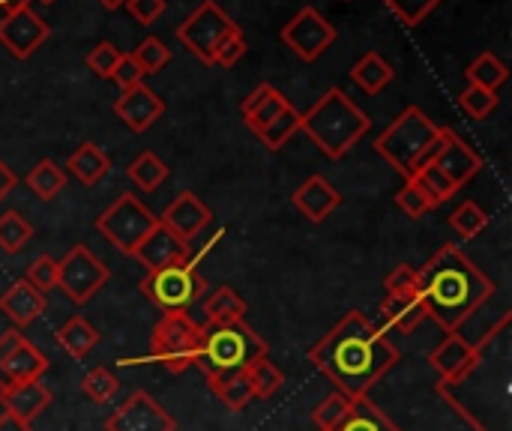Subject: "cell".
Wrapping results in <instances>:
<instances>
[{
    "mask_svg": "<svg viewBox=\"0 0 512 431\" xmlns=\"http://www.w3.org/2000/svg\"><path fill=\"white\" fill-rule=\"evenodd\" d=\"M399 357V348L363 312H348L309 348L312 366L345 399H366L399 366Z\"/></svg>",
    "mask_w": 512,
    "mask_h": 431,
    "instance_id": "1",
    "label": "cell"
},
{
    "mask_svg": "<svg viewBox=\"0 0 512 431\" xmlns=\"http://www.w3.org/2000/svg\"><path fill=\"white\" fill-rule=\"evenodd\" d=\"M495 282L453 243L441 246L420 270V300L426 318H432L447 336L459 333L462 324L489 306Z\"/></svg>",
    "mask_w": 512,
    "mask_h": 431,
    "instance_id": "2",
    "label": "cell"
},
{
    "mask_svg": "<svg viewBox=\"0 0 512 431\" xmlns=\"http://www.w3.org/2000/svg\"><path fill=\"white\" fill-rule=\"evenodd\" d=\"M369 126V114L342 87H327L321 99L300 117V129L327 159H342L345 153H351V147L369 132Z\"/></svg>",
    "mask_w": 512,
    "mask_h": 431,
    "instance_id": "3",
    "label": "cell"
},
{
    "mask_svg": "<svg viewBox=\"0 0 512 431\" xmlns=\"http://www.w3.org/2000/svg\"><path fill=\"white\" fill-rule=\"evenodd\" d=\"M444 138V126H438L423 108L408 105L378 138L375 150L378 156L405 180H411L423 165L432 162L438 144Z\"/></svg>",
    "mask_w": 512,
    "mask_h": 431,
    "instance_id": "4",
    "label": "cell"
},
{
    "mask_svg": "<svg viewBox=\"0 0 512 431\" xmlns=\"http://www.w3.org/2000/svg\"><path fill=\"white\" fill-rule=\"evenodd\" d=\"M261 357H267V342L243 321L201 327V351L195 366H201L204 375L246 372Z\"/></svg>",
    "mask_w": 512,
    "mask_h": 431,
    "instance_id": "5",
    "label": "cell"
},
{
    "mask_svg": "<svg viewBox=\"0 0 512 431\" xmlns=\"http://www.w3.org/2000/svg\"><path fill=\"white\" fill-rule=\"evenodd\" d=\"M201 351V324L189 312H168L150 330V354L174 375H183L198 363Z\"/></svg>",
    "mask_w": 512,
    "mask_h": 431,
    "instance_id": "6",
    "label": "cell"
},
{
    "mask_svg": "<svg viewBox=\"0 0 512 431\" xmlns=\"http://www.w3.org/2000/svg\"><path fill=\"white\" fill-rule=\"evenodd\" d=\"M141 294L162 312H189L201 294H204V279L192 261H177L162 270H153L141 282Z\"/></svg>",
    "mask_w": 512,
    "mask_h": 431,
    "instance_id": "7",
    "label": "cell"
},
{
    "mask_svg": "<svg viewBox=\"0 0 512 431\" xmlns=\"http://www.w3.org/2000/svg\"><path fill=\"white\" fill-rule=\"evenodd\" d=\"M93 225L111 246H117L126 255H135L141 240L159 225V216H153L135 195L126 192L111 207H105Z\"/></svg>",
    "mask_w": 512,
    "mask_h": 431,
    "instance_id": "8",
    "label": "cell"
},
{
    "mask_svg": "<svg viewBox=\"0 0 512 431\" xmlns=\"http://www.w3.org/2000/svg\"><path fill=\"white\" fill-rule=\"evenodd\" d=\"M234 18L225 15V9L216 3V0H201L180 24H177V42L192 54L198 57L201 63L213 66V51L216 45L234 30Z\"/></svg>",
    "mask_w": 512,
    "mask_h": 431,
    "instance_id": "9",
    "label": "cell"
},
{
    "mask_svg": "<svg viewBox=\"0 0 512 431\" xmlns=\"http://www.w3.org/2000/svg\"><path fill=\"white\" fill-rule=\"evenodd\" d=\"M111 279V270L102 264V258L93 255L84 243L72 246L60 261H57V285L75 306L90 303Z\"/></svg>",
    "mask_w": 512,
    "mask_h": 431,
    "instance_id": "10",
    "label": "cell"
},
{
    "mask_svg": "<svg viewBox=\"0 0 512 431\" xmlns=\"http://www.w3.org/2000/svg\"><path fill=\"white\" fill-rule=\"evenodd\" d=\"M282 42L297 54L303 63H315L333 42H336V27L315 9L303 6L285 27H282Z\"/></svg>",
    "mask_w": 512,
    "mask_h": 431,
    "instance_id": "11",
    "label": "cell"
},
{
    "mask_svg": "<svg viewBox=\"0 0 512 431\" xmlns=\"http://www.w3.org/2000/svg\"><path fill=\"white\" fill-rule=\"evenodd\" d=\"M48 372V357L21 336V330L0 333V390L24 381H39Z\"/></svg>",
    "mask_w": 512,
    "mask_h": 431,
    "instance_id": "12",
    "label": "cell"
},
{
    "mask_svg": "<svg viewBox=\"0 0 512 431\" xmlns=\"http://www.w3.org/2000/svg\"><path fill=\"white\" fill-rule=\"evenodd\" d=\"M48 36H51V27L42 15L33 12V6H21L0 18V45L15 60L33 57V51H39Z\"/></svg>",
    "mask_w": 512,
    "mask_h": 431,
    "instance_id": "13",
    "label": "cell"
},
{
    "mask_svg": "<svg viewBox=\"0 0 512 431\" xmlns=\"http://www.w3.org/2000/svg\"><path fill=\"white\" fill-rule=\"evenodd\" d=\"M105 431H177V423L153 396L138 390L105 420Z\"/></svg>",
    "mask_w": 512,
    "mask_h": 431,
    "instance_id": "14",
    "label": "cell"
},
{
    "mask_svg": "<svg viewBox=\"0 0 512 431\" xmlns=\"http://www.w3.org/2000/svg\"><path fill=\"white\" fill-rule=\"evenodd\" d=\"M429 165H435L444 177H450L462 189L465 183H471L483 171V156L462 135H456L453 129L444 126V138H441Z\"/></svg>",
    "mask_w": 512,
    "mask_h": 431,
    "instance_id": "15",
    "label": "cell"
},
{
    "mask_svg": "<svg viewBox=\"0 0 512 431\" xmlns=\"http://www.w3.org/2000/svg\"><path fill=\"white\" fill-rule=\"evenodd\" d=\"M114 114L120 117V123H123L129 132L141 135V132H147V129L165 114V99H162L159 93H153L147 84H135V87L123 90V93L117 96Z\"/></svg>",
    "mask_w": 512,
    "mask_h": 431,
    "instance_id": "16",
    "label": "cell"
},
{
    "mask_svg": "<svg viewBox=\"0 0 512 431\" xmlns=\"http://www.w3.org/2000/svg\"><path fill=\"white\" fill-rule=\"evenodd\" d=\"M159 222H162L168 231H174L180 240L192 243V240L213 222V210H210L195 192H180V195L168 204V210L159 216Z\"/></svg>",
    "mask_w": 512,
    "mask_h": 431,
    "instance_id": "17",
    "label": "cell"
},
{
    "mask_svg": "<svg viewBox=\"0 0 512 431\" xmlns=\"http://www.w3.org/2000/svg\"><path fill=\"white\" fill-rule=\"evenodd\" d=\"M147 273L153 270H162L168 264H177V261H192V252H189V243L180 240L174 231H168L162 222L141 240V246L135 249L132 255Z\"/></svg>",
    "mask_w": 512,
    "mask_h": 431,
    "instance_id": "18",
    "label": "cell"
},
{
    "mask_svg": "<svg viewBox=\"0 0 512 431\" xmlns=\"http://www.w3.org/2000/svg\"><path fill=\"white\" fill-rule=\"evenodd\" d=\"M480 363V351L471 348L462 336H447L429 357V366L438 375V384H456L465 375H471V369Z\"/></svg>",
    "mask_w": 512,
    "mask_h": 431,
    "instance_id": "19",
    "label": "cell"
},
{
    "mask_svg": "<svg viewBox=\"0 0 512 431\" xmlns=\"http://www.w3.org/2000/svg\"><path fill=\"white\" fill-rule=\"evenodd\" d=\"M291 204L297 207V213L300 216H306L309 222H324L339 204H342V195H339V189L327 180V177H321V174H312V177H306L303 183H300V189L291 195Z\"/></svg>",
    "mask_w": 512,
    "mask_h": 431,
    "instance_id": "20",
    "label": "cell"
},
{
    "mask_svg": "<svg viewBox=\"0 0 512 431\" xmlns=\"http://www.w3.org/2000/svg\"><path fill=\"white\" fill-rule=\"evenodd\" d=\"M48 300L42 291H36L27 279H15L3 294H0V315L9 318V324L15 330L30 327L42 312H45Z\"/></svg>",
    "mask_w": 512,
    "mask_h": 431,
    "instance_id": "21",
    "label": "cell"
},
{
    "mask_svg": "<svg viewBox=\"0 0 512 431\" xmlns=\"http://www.w3.org/2000/svg\"><path fill=\"white\" fill-rule=\"evenodd\" d=\"M291 108V102H288V96L282 93V90H276L273 84H258L243 102H240V114H243V123L255 132V135H261L276 117H282L285 111Z\"/></svg>",
    "mask_w": 512,
    "mask_h": 431,
    "instance_id": "22",
    "label": "cell"
},
{
    "mask_svg": "<svg viewBox=\"0 0 512 431\" xmlns=\"http://www.w3.org/2000/svg\"><path fill=\"white\" fill-rule=\"evenodd\" d=\"M48 405H51V393L42 381H24V384H15L9 390H0L3 414H12L24 423H33Z\"/></svg>",
    "mask_w": 512,
    "mask_h": 431,
    "instance_id": "23",
    "label": "cell"
},
{
    "mask_svg": "<svg viewBox=\"0 0 512 431\" xmlns=\"http://www.w3.org/2000/svg\"><path fill=\"white\" fill-rule=\"evenodd\" d=\"M381 318H384L387 327H393L399 333H414L426 321V306L420 300V291H414V294H384Z\"/></svg>",
    "mask_w": 512,
    "mask_h": 431,
    "instance_id": "24",
    "label": "cell"
},
{
    "mask_svg": "<svg viewBox=\"0 0 512 431\" xmlns=\"http://www.w3.org/2000/svg\"><path fill=\"white\" fill-rule=\"evenodd\" d=\"M63 171H69L81 186H96L111 171V159L93 141H81L72 150V156L66 159V168Z\"/></svg>",
    "mask_w": 512,
    "mask_h": 431,
    "instance_id": "25",
    "label": "cell"
},
{
    "mask_svg": "<svg viewBox=\"0 0 512 431\" xmlns=\"http://www.w3.org/2000/svg\"><path fill=\"white\" fill-rule=\"evenodd\" d=\"M393 78H396V72H393V66L384 60L381 51H366V54L351 66V81H354L363 93H369V96H378L381 90H387V87L393 84Z\"/></svg>",
    "mask_w": 512,
    "mask_h": 431,
    "instance_id": "26",
    "label": "cell"
},
{
    "mask_svg": "<svg viewBox=\"0 0 512 431\" xmlns=\"http://www.w3.org/2000/svg\"><path fill=\"white\" fill-rule=\"evenodd\" d=\"M330 431H402L369 396L366 399H351L345 417Z\"/></svg>",
    "mask_w": 512,
    "mask_h": 431,
    "instance_id": "27",
    "label": "cell"
},
{
    "mask_svg": "<svg viewBox=\"0 0 512 431\" xmlns=\"http://www.w3.org/2000/svg\"><path fill=\"white\" fill-rule=\"evenodd\" d=\"M207 384L213 390V396L231 408V411H246L249 402L255 399L252 387H249V378L246 372H222V375H207Z\"/></svg>",
    "mask_w": 512,
    "mask_h": 431,
    "instance_id": "28",
    "label": "cell"
},
{
    "mask_svg": "<svg viewBox=\"0 0 512 431\" xmlns=\"http://www.w3.org/2000/svg\"><path fill=\"white\" fill-rule=\"evenodd\" d=\"M99 342L96 327L84 318V315H72L60 330H57V345L72 357V360H84Z\"/></svg>",
    "mask_w": 512,
    "mask_h": 431,
    "instance_id": "29",
    "label": "cell"
},
{
    "mask_svg": "<svg viewBox=\"0 0 512 431\" xmlns=\"http://www.w3.org/2000/svg\"><path fill=\"white\" fill-rule=\"evenodd\" d=\"M465 75H468V84L483 87V90H489V93H498V90L507 84L510 69H507V63H504L498 54L483 51V54H477V57L471 60V66L465 69Z\"/></svg>",
    "mask_w": 512,
    "mask_h": 431,
    "instance_id": "30",
    "label": "cell"
},
{
    "mask_svg": "<svg viewBox=\"0 0 512 431\" xmlns=\"http://www.w3.org/2000/svg\"><path fill=\"white\" fill-rule=\"evenodd\" d=\"M24 183H27V189H30L39 201H51V198H57V195L66 189V171H63L57 162L42 159V162H36V165L27 171Z\"/></svg>",
    "mask_w": 512,
    "mask_h": 431,
    "instance_id": "31",
    "label": "cell"
},
{
    "mask_svg": "<svg viewBox=\"0 0 512 431\" xmlns=\"http://www.w3.org/2000/svg\"><path fill=\"white\" fill-rule=\"evenodd\" d=\"M204 312H207L210 324H234V321L246 318V303H243V297L231 285H222V288H216L207 297Z\"/></svg>",
    "mask_w": 512,
    "mask_h": 431,
    "instance_id": "32",
    "label": "cell"
},
{
    "mask_svg": "<svg viewBox=\"0 0 512 431\" xmlns=\"http://www.w3.org/2000/svg\"><path fill=\"white\" fill-rule=\"evenodd\" d=\"M126 177H129L138 189L153 192V189H159V186L168 180V165H165L153 150H144V153H138V156L132 159V165L126 168Z\"/></svg>",
    "mask_w": 512,
    "mask_h": 431,
    "instance_id": "33",
    "label": "cell"
},
{
    "mask_svg": "<svg viewBox=\"0 0 512 431\" xmlns=\"http://www.w3.org/2000/svg\"><path fill=\"white\" fill-rule=\"evenodd\" d=\"M411 183L429 198L432 207H441V204H447V201H453V198L459 195V186H456L450 177H444L435 165H423V168L411 177Z\"/></svg>",
    "mask_w": 512,
    "mask_h": 431,
    "instance_id": "34",
    "label": "cell"
},
{
    "mask_svg": "<svg viewBox=\"0 0 512 431\" xmlns=\"http://www.w3.org/2000/svg\"><path fill=\"white\" fill-rule=\"evenodd\" d=\"M30 240H33V225L18 210L0 213V249L6 255H18Z\"/></svg>",
    "mask_w": 512,
    "mask_h": 431,
    "instance_id": "35",
    "label": "cell"
},
{
    "mask_svg": "<svg viewBox=\"0 0 512 431\" xmlns=\"http://www.w3.org/2000/svg\"><path fill=\"white\" fill-rule=\"evenodd\" d=\"M246 378H249V387H252L255 399H270V396H273V393H279V390H282V384H285L282 369H279V366H273V360H270V357L255 360V363L246 369Z\"/></svg>",
    "mask_w": 512,
    "mask_h": 431,
    "instance_id": "36",
    "label": "cell"
},
{
    "mask_svg": "<svg viewBox=\"0 0 512 431\" xmlns=\"http://www.w3.org/2000/svg\"><path fill=\"white\" fill-rule=\"evenodd\" d=\"M450 225L462 240H474L489 228V213L477 201H465L450 213Z\"/></svg>",
    "mask_w": 512,
    "mask_h": 431,
    "instance_id": "37",
    "label": "cell"
},
{
    "mask_svg": "<svg viewBox=\"0 0 512 431\" xmlns=\"http://www.w3.org/2000/svg\"><path fill=\"white\" fill-rule=\"evenodd\" d=\"M300 117H303V111H297L294 105L282 114V117H276L258 138L264 141V147L267 150H273V153H279L297 132H300Z\"/></svg>",
    "mask_w": 512,
    "mask_h": 431,
    "instance_id": "38",
    "label": "cell"
},
{
    "mask_svg": "<svg viewBox=\"0 0 512 431\" xmlns=\"http://www.w3.org/2000/svg\"><path fill=\"white\" fill-rule=\"evenodd\" d=\"M498 105H501V96H498V93H489V90L474 87V84H468V87L459 93V108H462L465 117H471V120H489V117L498 111Z\"/></svg>",
    "mask_w": 512,
    "mask_h": 431,
    "instance_id": "39",
    "label": "cell"
},
{
    "mask_svg": "<svg viewBox=\"0 0 512 431\" xmlns=\"http://www.w3.org/2000/svg\"><path fill=\"white\" fill-rule=\"evenodd\" d=\"M132 60L141 66L144 75H156V72H162V69L168 66L171 48H168L159 36H147V39H141L138 48L132 51Z\"/></svg>",
    "mask_w": 512,
    "mask_h": 431,
    "instance_id": "40",
    "label": "cell"
},
{
    "mask_svg": "<svg viewBox=\"0 0 512 431\" xmlns=\"http://www.w3.org/2000/svg\"><path fill=\"white\" fill-rule=\"evenodd\" d=\"M117 390H120V381H117L105 366L90 369V372L84 375V381H81V393H84L90 402H96V405L111 402V399L117 396Z\"/></svg>",
    "mask_w": 512,
    "mask_h": 431,
    "instance_id": "41",
    "label": "cell"
},
{
    "mask_svg": "<svg viewBox=\"0 0 512 431\" xmlns=\"http://www.w3.org/2000/svg\"><path fill=\"white\" fill-rule=\"evenodd\" d=\"M444 0H384V6L405 24V27H417L423 24Z\"/></svg>",
    "mask_w": 512,
    "mask_h": 431,
    "instance_id": "42",
    "label": "cell"
},
{
    "mask_svg": "<svg viewBox=\"0 0 512 431\" xmlns=\"http://www.w3.org/2000/svg\"><path fill=\"white\" fill-rule=\"evenodd\" d=\"M351 399H345L342 393H330L327 399H321L315 408H312V423L318 431H330L348 411Z\"/></svg>",
    "mask_w": 512,
    "mask_h": 431,
    "instance_id": "43",
    "label": "cell"
},
{
    "mask_svg": "<svg viewBox=\"0 0 512 431\" xmlns=\"http://www.w3.org/2000/svg\"><path fill=\"white\" fill-rule=\"evenodd\" d=\"M246 36H243V30H240V24L216 45V51H213V66H225V69H231V66H237L243 57H246Z\"/></svg>",
    "mask_w": 512,
    "mask_h": 431,
    "instance_id": "44",
    "label": "cell"
},
{
    "mask_svg": "<svg viewBox=\"0 0 512 431\" xmlns=\"http://www.w3.org/2000/svg\"><path fill=\"white\" fill-rule=\"evenodd\" d=\"M123 51H117L111 42H99L93 45V51L87 54V69L96 75V78H111L114 75V66L120 63Z\"/></svg>",
    "mask_w": 512,
    "mask_h": 431,
    "instance_id": "45",
    "label": "cell"
},
{
    "mask_svg": "<svg viewBox=\"0 0 512 431\" xmlns=\"http://www.w3.org/2000/svg\"><path fill=\"white\" fill-rule=\"evenodd\" d=\"M396 207H399L408 219H423L429 210H435V207L429 204V198H426L411 180H405V186L396 192Z\"/></svg>",
    "mask_w": 512,
    "mask_h": 431,
    "instance_id": "46",
    "label": "cell"
},
{
    "mask_svg": "<svg viewBox=\"0 0 512 431\" xmlns=\"http://www.w3.org/2000/svg\"><path fill=\"white\" fill-rule=\"evenodd\" d=\"M24 279L36 288V291H51L54 285H57V261L51 258V255H39L30 267H27V273H24Z\"/></svg>",
    "mask_w": 512,
    "mask_h": 431,
    "instance_id": "47",
    "label": "cell"
},
{
    "mask_svg": "<svg viewBox=\"0 0 512 431\" xmlns=\"http://www.w3.org/2000/svg\"><path fill=\"white\" fill-rule=\"evenodd\" d=\"M384 291L387 294H414L420 291V270L411 264L396 267L387 279H384Z\"/></svg>",
    "mask_w": 512,
    "mask_h": 431,
    "instance_id": "48",
    "label": "cell"
},
{
    "mask_svg": "<svg viewBox=\"0 0 512 431\" xmlns=\"http://www.w3.org/2000/svg\"><path fill=\"white\" fill-rule=\"evenodd\" d=\"M126 9L141 27H153L165 15L168 3L165 0H126Z\"/></svg>",
    "mask_w": 512,
    "mask_h": 431,
    "instance_id": "49",
    "label": "cell"
},
{
    "mask_svg": "<svg viewBox=\"0 0 512 431\" xmlns=\"http://www.w3.org/2000/svg\"><path fill=\"white\" fill-rule=\"evenodd\" d=\"M117 84H120V90H129V87H135V84H144V72H141V66L132 60V54H123L120 57V63L114 66V75H111Z\"/></svg>",
    "mask_w": 512,
    "mask_h": 431,
    "instance_id": "50",
    "label": "cell"
},
{
    "mask_svg": "<svg viewBox=\"0 0 512 431\" xmlns=\"http://www.w3.org/2000/svg\"><path fill=\"white\" fill-rule=\"evenodd\" d=\"M15 186H18V177H15V171H12V168H9V165L0 159V201H3V198H6V195L15 189Z\"/></svg>",
    "mask_w": 512,
    "mask_h": 431,
    "instance_id": "51",
    "label": "cell"
},
{
    "mask_svg": "<svg viewBox=\"0 0 512 431\" xmlns=\"http://www.w3.org/2000/svg\"><path fill=\"white\" fill-rule=\"evenodd\" d=\"M0 431H33V423H24L12 414H0Z\"/></svg>",
    "mask_w": 512,
    "mask_h": 431,
    "instance_id": "52",
    "label": "cell"
},
{
    "mask_svg": "<svg viewBox=\"0 0 512 431\" xmlns=\"http://www.w3.org/2000/svg\"><path fill=\"white\" fill-rule=\"evenodd\" d=\"M21 6H30V0H0V12H3V15L21 9Z\"/></svg>",
    "mask_w": 512,
    "mask_h": 431,
    "instance_id": "53",
    "label": "cell"
},
{
    "mask_svg": "<svg viewBox=\"0 0 512 431\" xmlns=\"http://www.w3.org/2000/svg\"><path fill=\"white\" fill-rule=\"evenodd\" d=\"M99 6H102V9H108V12H114V9H123V6H126V0H99Z\"/></svg>",
    "mask_w": 512,
    "mask_h": 431,
    "instance_id": "54",
    "label": "cell"
},
{
    "mask_svg": "<svg viewBox=\"0 0 512 431\" xmlns=\"http://www.w3.org/2000/svg\"><path fill=\"white\" fill-rule=\"evenodd\" d=\"M39 3H42V6H51V3H54V0H39Z\"/></svg>",
    "mask_w": 512,
    "mask_h": 431,
    "instance_id": "55",
    "label": "cell"
}]
</instances>
